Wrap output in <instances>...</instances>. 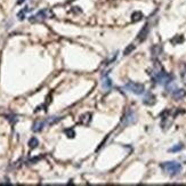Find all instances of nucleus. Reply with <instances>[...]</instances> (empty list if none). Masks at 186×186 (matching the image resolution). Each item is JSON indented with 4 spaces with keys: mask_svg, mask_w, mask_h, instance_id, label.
I'll return each mask as SVG.
<instances>
[{
    "mask_svg": "<svg viewBox=\"0 0 186 186\" xmlns=\"http://www.w3.org/2000/svg\"><path fill=\"white\" fill-rule=\"evenodd\" d=\"M144 17L143 13H141V12H134L133 14H131V21L136 23V22H139L142 18Z\"/></svg>",
    "mask_w": 186,
    "mask_h": 186,
    "instance_id": "nucleus-13",
    "label": "nucleus"
},
{
    "mask_svg": "<svg viewBox=\"0 0 186 186\" xmlns=\"http://www.w3.org/2000/svg\"><path fill=\"white\" fill-rule=\"evenodd\" d=\"M160 168L167 175H169L170 177H174V176H177L178 174L182 171V164L177 161H168V162L161 163Z\"/></svg>",
    "mask_w": 186,
    "mask_h": 186,
    "instance_id": "nucleus-2",
    "label": "nucleus"
},
{
    "mask_svg": "<svg viewBox=\"0 0 186 186\" xmlns=\"http://www.w3.org/2000/svg\"><path fill=\"white\" fill-rule=\"evenodd\" d=\"M46 125H47V121H46V120H38V121L34 122L33 126H32V131H33V133H40L43 128H45Z\"/></svg>",
    "mask_w": 186,
    "mask_h": 186,
    "instance_id": "nucleus-7",
    "label": "nucleus"
},
{
    "mask_svg": "<svg viewBox=\"0 0 186 186\" xmlns=\"http://www.w3.org/2000/svg\"><path fill=\"white\" fill-rule=\"evenodd\" d=\"M155 102H156V98H155V96H154L152 93H147L143 98V103L145 105H149V106L154 105Z\"/></svg>",
    "mask_w": 186,
    "mask_h": 186,
    "instance_id": "nucleus-8",
    "label": "nucleus"
},
{
    "mask_svg": "<svg viewBox=\"0 0 186 186\" xmlns=\"http://www.w3.org/2000/svg\"><path fill=\"white\" fill-rule=\"evenodd\" d=\"M38 145H39V141H38L35 137H32V138L29 141V147H30V149H35Z\"/></svg>",
    "mask_w": 186,
    "mask_h": 186,
    "instance_id": "nucleus-17",
    "label": "nucleus"
},
{
    "mask_svg": "<svg viewBox=\"0 0 186 186\" xmlns=\"http://www.w3.org/2000/svg\"><path fill=\"white\" fill-rule=\"evenodd\" d=\"M186 74V66H185V68H184V71L182 72V76H185Z\"/></svg>",
    "mask_w": 186,
    "mask_h": 186,
    "instance_id": "nucleus-23",
    "label": "nucleus"
},
{
    "mask_svg": "<svg viewBox=\"0 0 186 186\" xmlns=\"http://www.w3.org/2000/svg\"><path fill=\"white\" fill-rule=\"evenodd\" d=\"M136 121H137V114L133 110H129L125 113L123 118L121 120V126L127 127V126H130V125H134Z\"/></svg>",
    "mask_w": 186,
    "mask_h": 186,
    "instance_id": "nucleus-5",
    "label": "nucleus"
},
{
    "mask_svg": "<svg viewBox=\"0 0 186 186\" xmlns=\"http://www.w3.org/2000/svg\"><path fill=\"white\" fill-rule=\"evenodd\" d=\"M79 122L81 125H85V126H88L90 122H92V113H85L82 114L80 119H79Z\"/></svg>",
    "mask_w": 186,
    "mask_h": 186,
    "instance_id": "nucleus-11",
    "label": "nucleus"
},
{
    "mask_svg": "<svg viewBox=\"0 0 186 186\" xmlns=\"http://www.w3.org/2000/svg\"><path fill=\"white\" fill-rule=\"evenodd\" d=\"M125 89H127L128 92L135 94V95H142L145 92V87L142 84L134 82V81H129L125 85Z\"/></svg>",
    "mask_w": 186,
    "mask_h": 186,
    "instance_id": "nucleus-4",
    "label": "nucleus"
},
{
    "mask_svg": "<svg viewBox=\"0 0 186 186\" xmlns=\"http://www.w3.org/2000/svg\"><path fill=\"white\" fill-rule=\"evenodd\" d=\"M184 149V145L180 143V144H177V145H175L174 147H171L169 149V152L171 153H176V152H179V151H182Z\"/></svg>",
    "mask_w": 186,
    "mask_h": 186,
    "instance_id": "nucleus-18",
    "label": "nucleus"
},
{
    "mask_svg": "<svg viewBox=\"0 0 186 186\" xmlns=\"http://www.w3.org/2000/svg\"><path fill=\"white\" fill-rule=\"evenodd\" d=\"M63 118H61V117H50V118H48L46 121H47V125H49V126H53V125H55V123H57L59 122Z\"/></svg>",
    "mask_w": 186,
    "mask_h": 186,
    "instance_id": "nucleus-16",
    "label": "nucleus"
},
{
    "mask_svg": "<svg viewBox=\"0 0 186 186\" xmlns=\"http://www.w3.org/2000/svg\"><path fill=\"white\" fill-rule=\"evenodd\" d=\"M151 76H152V80L158 84V85H162V86H169L172 80H174V76H171L169 73H167L163 68L159 64V62H155L154 63V68H152L151 72H149Z\"/></svg>",
    "mask_w": 186,
    "mask_h": 186,
    "instance_id": "nucleus-1",
    "label": "nucleus"
},
{
    "mask_svg": "<svg viewBox=\"0 0 186 186\" xmlns=\"http://www.w3.org/2000/svg\"><path fill=\"white\" fill-rule=\"evenodd\" d=\"M64 133H65L66 137H68V138H74V136H76V131L72 128L71 129H65Z\"/></svg>",
    "mask_w": 186,
    "mask_h": 186,
    "instance_id": "nucleus-19",
    "label": "nucleus"
},
{
    "mask_svg": "<svg viewBox=\"0 0 186 186\" xmlns=\"http://www.w3.org/2000/svg\"><path fill=\"white\" fill-rule=\"evenodd\" d=\"M23 2H25V0H17V4H18V5H22Z\"/></svg>",
    "mask_w": 186,
    "mask_h": 186,
    "instance_id": "nucleus-22",
    "label": "nucleus"
},
{
    "mask_svg": "<svg viewBox=\"0 0 186 186\" xmlns=\"http://www.w3.org/2000/svg\"><path fill=\"white\" fill-rule=\"evenodd\" d=\"M40 159H41V156H37V158H34L32 160H30V162H31V163H35L37 161H39Z\"/></svg>",
    "mask_w": 186,
    "mask_h": 186,
    "instance_id": "nucleus-21",
    "label": "nucleus"
},
{
    "mask_svg": "<svg viewBox=\"0 0 186 186\" xmlns=\"http://www.w3.org/2000/svg\"><path fill=\"white\" fill-rule=\"evenodd\" d=\"M150 33V25L149 24H145V25L142 27V30L139 31V33L137 34V40L139 43H143L144 40L147 38V35Z\"/></svg>",
    "mask_w": 186,
    "mask_h": 186,
    "instance_id": "nucleus-6",
    "label": "nucleus"
},
{
    "mask_svg": "<svg viewBox=\"0 0 186 186\" xmlns=\"http://www.w3.org/2000/svg\"><path fill=\"white\" fill-rule=\"evenodd\" d=\"M54 16V14H53V12H51L50 9H41V10H39L35 15H32V16L29 17V19H30V22H41V21H45V19H48V18H51V17Z\"/></svg>",
    "mask_w": 186,
    "mask_h": 186,
    "instance_id": "nucleus-3",
    "label": "nucleus"
},
{
    "mask_svg": "<svg viewBox=\"0 0 186 186\" xmlns=\"http://www.w3.org/2000/svg\"><path fill=\"white\" fill-rule=\"evenodd\" d=\"M171 95L175 99L179 101V99H183L186 96V92L184 89H174V90H171Z\"/></svg>",
    "mask_w": 186,
    "mask_h": 186,
    "instance_id": "nucleus-9",
    "label": "nucleus"
},
{
    "mask_svg": "<svg viewBox=\"0 0 186 186\" xmlns=\"http://www.w3.org/2000/svg\"><path fill=\"white\" fill-rule=\"evenodd\" d=\"M170 43H172V45H179V43H184V37H183V35H175V37L170 40Z\"/></svg>",
    "mask_w": 186,
    "mask_h": 186,
    "instance_id": "nucleus-15",
    "label": "nucleus"
},
{
    "mask_svg": "<svg viewBox=\"0 0 186 186\" xmlns=\"http://www.w3.org/2000/svg\"><path fill=\"white\" fill-rule=\"evenodd\" d=\"M151 53H152L153 57H156V56H159L161 53H162V47H161L160 45H154L152 48H151Z\"/></svg>",
    "mask_w": 186,
    "mask_h": 186,
    "instance_id": "nucleus-12",
    "label": "nucleus"
},
{
    "mask_svg": "<svg viewBox=\"0 0 186 186\" xmlns=\"http://www.w3.org/2000/svg\"><path fill=\"white\" fill-rule=\"evenodd\" d=\"M134 49H135V45H134V43L129 45V46H128L127 48H126V49L123 50V55H129V54H130L131 51L134 50Z\"/></svg>",
    "mask_w": 186,
    "mask_h": 186,
    "instance_id": "nucleus-20",
    "label": "nucleus"
},
{
    "mask_svg": "<svg viewBox=\"0 0 186 186\" xmlns=\"http://www.w3.org/2000/svg\"><path fill=\"white\" fill-rule=\"evenodd\" d=\"M31 10V8L30 7H25V8H23L21 12H18V14H17V17H18V19L19 21H23L24 18H25V15L27 12H30Z\"/></svg>",
    "mask_w": 186,
    "mask_h": 186,
    "instance_id": "nucleus-14",
    "label": "nucleus"
},
{
    "mask_svg": "<svg viewBox=\"0 0 186 186\" xmlns=\"http://www.w3.org/2000/svg\"><path fill=\"white\" fill-rule=\"evenodd\" d=\"M102 85H103V88L106 89V90H110L111 87H112V81L109 78V73L106 74H103V81H102Z\"/></svg>",
    "mask_w": 186,
    "mask_h": 186,
    "instance_id": "nucleus-10",
    "label": "nucleus"
}]
</instances>
